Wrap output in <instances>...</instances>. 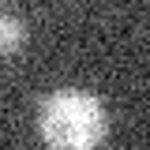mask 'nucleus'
<instances>
[{"instance_id":"f257e3e1","label":"nucleus","mask_w":150,"mask_h":150,"mask_svg":"<svg viewBox=\"0 0 150 150\" xmlns=\"http://www.w3.org/2000/svg\"><path fill=\"white\" fill-rule=\"evenodd\" d=\"M38 131L56 150H90L109 131V112L90 90H53L38 105Z\"/></svg>"},{"instance_id":"f03ea898","label":"nucleus","mask_w":150,"mask_h":150,"mask_svg":"<svg viewBox=\"0 0 150 150\" xmlns=\"http://www.w3.org/2000/svg\"><path fill=\"white\" fill-rule=\"evenodd\" d=\"M26 45V23L11 11H0V53H19Z\"/></svg>"}]
</instances>
